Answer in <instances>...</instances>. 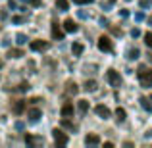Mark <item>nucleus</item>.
<instances>
[{
    "label": "nucleus",
    "instance_id": "f257e3e1",
    "mask_svg": "<svg viewBox=\"0 0 152 148\" xmlns=\"http://www.w3.org/2000/svg\"><path fill=\"white\" fill-rule=\"evenodd\" d=\"M139 79H141V85L142 87H152V69H146L145 66L139 67Z\"/></svg>",
    "mask_w": 152,
    "mask_h": 148
},
{
    "label": "nucleus",
    "instance_id": "f03ea898",
    "mask_svg": "<svg viewBox=\"0 0 152 148\" xmlns=\"http://www.w3.org/2000/svg\"><path fill=\"white\" fill-rule=\"evenodd\" d=\"M54 142L58 146H66L67 144V137H66V133H64L62 129H54Z\"/></svg>",
    "mask_w": 152,
    "mask_h": 148
},
{
    "label": "nucleus",
    "instance_id": "7ed1b4c3",
    "mask_svg": "<svg viewBox=\"0 0 152 148\" xmlns=\"http://www.w3.org/2000/svg\"><path fill=\"white\" fill-rule=\"evenodd\" d=\"M106 77H108V81H110V85H112V87H115V89H118V87L121 85V77H119V75L115 73L114 69H110V71H108V73H106Z\"/></svg>",
    "mask_w": 152,
    "mask_h": 148
},
{
    "label": "nucleus",
    "instance_id": "20e7f679",
    "mask_svg": "<svg viewBox=\"0 0 152 148\" xmlns=\"http://www.w3.org/2000/svg\"><path fill=\"white\" fill-rule=\"evenodd\" d=\"M98 48H100L102 52H110V50H112V41H110V37H100V39H98Z\"/></svg>",
    "mask_w": 152,
    "mask_h": 148
},
{
    "label": "nucleus",
    "instance_id": "39448f33",
    "mask_svg": "<svg viewBox=\"0 0 152 148\" xmlns=\"http://www.w3.org/2000/svg\"><path fill=\"white\" fill-rule=\"evenodd\" d=\"M46 48H48V42H46V41H33V42H31V50H33V52H42Z\"/></svg>",
    "mask_w": 152,
    "mask_h": 148
},
{
    "label": "nucleus",
    "instance_id": "423d86ee",
    "mask_svg": "<svg viewBox=\"0 0 152 148\" xmlns=\"http://www.w3.org/2000/svg\"><path fill=\"white\" fill-rule=\"evenodd\" d=\"M60 114L64 115V117H69V115H73V104L71 102H66L62 106V110H60Z\"/></svg>",
    "mask_w": 152,
    "mask_h": 148
},
{
    "label": "nucleus",
    "instance_id": "0eeeda50",
    "mask_svg": "<svg viewBox=\"0 0 152 148\" xmlns=\"http://www.w3.org/2000/svg\"><path fill=\"white\" fill-rule=\"evenodd\" d=\"M23 110H25V100H15V102L12 104V112H14V114H21Z\"/></svg>",
    "mask_w": 152,
    "mask_h": 148
},
{
    "label": "nucleus",
    "instance_id": "6e6552de",
    "mask_svg": "<svg viewBox=\"0 0 152 148\" xmlns=\"http://www.w3.org/2000/svg\"><path fill=\"white\" fill-rule=\"evenodd\" d=\"M52 37H54L56 41H62V39H64V31L60 29L58 23H52Z\"/></svg>",
    "mask_w": 152,
    "mask_h": 148
},
{
    "label": "nucleus",
    "instance_id": "1a4fd4ad",
    "mask_svg": "<svg viewBox=\"0 0 152 148\" xmlns=\"http://www.w3.org/2000/svg\"><path fill=\"white\" fill-rule=\"evenodd\" d=\"M64 29H66L67 33H75V31H77V23H75L73 19H66V21H64Z\"/></svg>",
    "mask_w": 152,
    "mask_h": 148
},
{
    "label": "nucleus",
    "instance_id": "9d476101",
    "mask_svg": "<svg viewBox=\"0 0 152 148\" xmlns=\"http://www.w3.org/2000/svg\"><path fill=\"white\" fill-rule=\"evenodd\" d=\"M96 114L100 115L102 119H108V117H110V110H108L106 106H96Z\"/></svg>",
    "mask_w": 152,
    "mask_h": 148
},
{
    "label": "nucleus",
    "instance_id": "9b49d317",
    "mask_svg": "<svg viewBox=\"0 0 152 148\" xmlns=\"http://www.w3.org/2000/svg\"><path fill=\"white\" fill-rule=\"evenodd\" d=\"M39 117H41V110H37V108H35V110H31L29 112V121H39Z\"/></svg>",
    "mask_w": 152,
    "mask_h": 148
},
{
    "label": "nucleus",
    "instance_id": "f8f14e48",
    "mask_svg": "<svg viewBox=\"0 0 152 148\" xmlns=\"http://www.w3.org/2000/svg\"><path fill=\"white\" fill-rule=\"evenodd\" d=\"M8 56H10V58H21L23 50L21 48H12V50H8Z\"/></svg>",
    "mask_w": 152,
    "mask_h": 148
},
{
    "label": "nucleus",
    "instance_id": "ddd939ff",
    "mask_svg": "<svg viewBox=\"0 0 152 148\" xmlns=\"http://www.w3.org/2000/svg\"><path fill=\"white\" fill-rule=\"evenodd\" d=\"M85 142H87V144H98V142H100V139H98V135H87Z\"/></svg>",
    "mask_w": 152,
    "mask_h": 148
},
{
    "label": "nucleus",
    "instance_id": "4468645a",
    "mask_svg": "<svg viewBox=\"0 0 152 148\" xmlns=\"http://www.w3.org/2000/svg\"><path fill=\"white\" fill-rule=\"evenodd\" d=\"M77 85H75V83L73 81H69V83H67V89H66V93L67 94H77Z\"/></svg>",
    "mask_w": 152,
    "mask_h": 148
},
{
    "label": "nucleus",
    "instance_id": "2eb2a0df",
    "mask_svg": "<svg viewBox=\"0 0 152 148\" xmlns=\"http://www.w3.org/2000/svg\"><path fill=\"white\" fill-rule=\"evenodd\" d=\"M115 119H118L119 123L125 121V110H123V108H118V110H115Z\"/></svg>",
    "mask_w": 152,
    "mask_h": 148
},
{
    "label": "nucleus",
    "instance_id": "dca6fc26",
    "mask_svg": "<svg viewBox=\"0 0 152 148\" xmlns=\"http://www.w3.org/2000/svg\"><path fill=\"white\" fill-rule=\"evenodd\" d=\"M15 90H18V93H27V90H29V83H27V81L19 83V85L15 87Z\"/></svg>",
    "mask_w": 152,
    "mask_h": 148
},
{
    "label": "nucleus",
    "instance_id": "f3484780",
    "mask_svg": "<svg viewBox=\"0 0 152 148\" xmlns=\"http://www.w3.org/2000/svg\"><path fill=\"white\" fill-rule=\"evenodd\" d=\"M71 50H73V54H75V56H79V54L83 52V44H81V42H73Z\"/></svg>",
    "mask_w": 152,
    "mask_h": 148
},
{
    "label": "nucleus",
    "instance_id": "a211bd4d",
    "mask_svg": "<svg viewBox=\"0 0 152 148\" xmlns=\"http://www.w3.org/2000/svg\"><path fill=\"white\" fill-rule=\"evenodd\" d=\"M87 110H89V102H87V100H79V112H81V114H87Z\"/></svg>",
    "mask_w": 152,
    "mask_h": 148
},
{
    "label": "nucleus",
    "instance_id": "6ab92c4d",
    "mask_svg": "<svg viewBox=\"0 0 152 148\" xmlns=\"http://www.w3.org/2000/svg\"><path fill=\"white\" fill-rule=\"evenodd\" d=\"M56 6H58L62 12H66L67 8H69V4H67V0H56Z\"/></svg>",
    "mask_w": 152,
    "mask_h": 148
},
{
    "label": "nucleus",
    "instance_id": "aec40b11",
    "mask_svg": "<svg viewBox=\"0 0 152 148\" xmlns=\"http://www.w3.org/2000/svg\"><path fill=\"white\" fill-rule=\"evenodd\" d=\"M85 90H91V93L96 90V83H94V81H87L85 83Z\"/></svg>",
    "mask_w": 152,
    "mask_h": 148
},
{
    "label": "nucleus",
    "instance_id": "412c9836",
    "mask_svg": "<svg viewBox=\"0 0 152 148\" xmlns=\"http://www.w3.org/2000/svg\"><path fill=\"white\" fill-rule=\"evenodd\" d=\"M15 42H18V44H25V42H27V37L23 33H19L18 37H15Z\"/></svg>",
    "mask_w": 152,
    "mask_h": 148
},
{
    "label": "nucleus",
    "instance_id": "4be33fe9",
    "mask_svg": "<svg viewBox=\"0 0 152 148\" xmlns=\"http://www.w3.org/2000/svg\"><path fill=\"white\" fill-rule=\"evenodd\" d=\"M141 104H142V108H145L146 112H152V106L148 104V100H146V98H141Z\"/></svg>",
    "mask_w": 152,
    "mask_h": 148
},
{
    "label": "nucleus",
    "instance_id": "5701e85b",
    "mask_svg": "<svg viewBox=\"0 0 152 148\" xmlns=\"http://www.w3.org/2000/svg\"><path fill=\"white\" fill-rule=\"evenodd\" d=\"M25 142H27V144H35V142H41V139H33L31 135H27V137H25Z\"/></svg>",
    "mask_w": 152,
    "mask_h": 148
},
{
    "label": "nucleus",
    "instance_id": "b1692460",
    "mask_svg": "<svg viewBox=\"0 0 152 148\" xmlns=\"http://www.w3.org/2000/svg\"><path fill=\"white\" fill-rule=\"evenodd\" d=\"M129 58H131V60L139 58V48H131V50H129Z\"/></svg>",
    "mask_w": 152,
    "mask_h": 148
},
{
    "label": "nucleus",
    "instance_id": "393cba45",
    "mask_svg": "<svg viewBox=\"0 0 152 148\" xmlns=\"http://www.w3.org/2000/svg\"><path fill=\"white\" fill-rule=\"evenodd\" d=\"M62 125H64V127H67V129H71V131H75V125H73V123H69L67 119H64V121H62Z\"/></svg>",
    "mask_w": 152,
    "mask_h": 148
},
{
    "label": "nucleus",
    "instance_id": "a878e982",
    "mask_svg": "<svg viewBox=\"0 0 152 148\" xmlns=\"http://www.w3.org/2000/svg\"><path fill=\"white\" fill-rule=\"evenodd\" d=\"M145 42L152 48V33H146V35H145Z\"/></svg>",
    "mask_w": 152,
    "mask_h": 148
},
{
    "label": "nucleus",
    "instance_id": "bb28decb",
    "mask_svg": "<svg viewBox=\"0 0 152 148\" xmlns=\"http://www.w3.org/2000/svg\"><path fill=\"white\" fill-rule=\"evenodd\" d=\"M21 2H27V4H31V6H41V0H21Z\"/></svg>",
    "mask_w": 152,
    "mask_h": 148
},
{
    "label": "nucleus",
    "instance_id": "cd10ccee",
    "mask_svg": "<svg viewBox=\"0 0 152 148\" xmlns=\"http://www.w3.org/2000/svg\"><path fill=\"white\" fill-rule=\"evenodd\" d=\"M12 21L18 25V23H21V21H25V17H21V15H15V17H12Z\"/></svg>",
    "mask_w": 152,
    "mask_h": 148
},
{
    "label": "nucleus",
    "instance_id": "c85d7f7f",
    "mask_svg": "<svg viewBox=\"0 0 152 148\" xmlns=\"http://www.w3.org/2000/svg\"><path fill=\"white\" fill-rule=\"evenodd\" d=\"M75 4H91V2H94V0H73Z\"/></svg>",
    "mask_w": 152,
    "mask_h": 148
},
{
    "label": "nucleus",
    "instance_id": "c756f323",
    "mask_svg": "<svg viewBox=\"0 0 152 148\" xmlns=\"http://www.w3.org/2000/svg\"><path fill=\"white\" fill-rule=\"evenodd\" d=\"M139 35H141V31H139V29H133V31H131V37H139Z\"/></svg>",
    "mask_w": 152,
    "mask_h": 148
},
{
    "label": "nucleus",
    "instance_id": "7c9ffc66",
    "mask_svg": "<svg viewBox=\"0 0 152 148\" xmlns=\"http://www.w3.org/2000/svg\"><path fill=\"white\" fill-rule=\"evenodd\" d=\"M15 129L21 131V129H23V123H19V121H18V123H15Z\"/></svg>",
    "mask_w": 152,
    "mask_h": 148
},
{
    "label": "nucleus",
    "instance_id": "2f4dec72",
    "mask_svg": "<svg viewBox=\"0 0 152 148\" xmlns=\"http://www.w3.org/2000/svg\"><path fill=\"white\" fill-rule=\"evenodd\" d=\"M0 67H2V62H0Z\"/></svg>",
    "mask_w": 152,
    "mask_h": 148
},
{
    "label": "nucleus",
    "instance_id": "473e14b6",
    "mask_svg": "<svg viewBox=\"0 0 152 148\" xmlns=\"http://www.w3.org/2000/svg\"><path fill=\"white\" fill-rule=\"evenodd\" d=\"M150 100H152V96H150Z\"/></svg>",
    "mask_w": 152,
    "mask_h": 148
}]
</instances>
